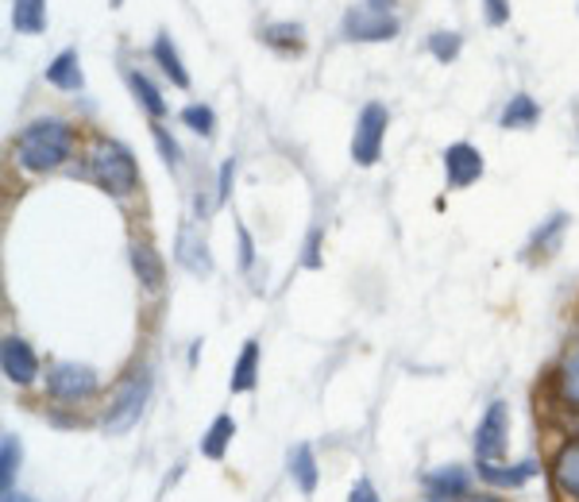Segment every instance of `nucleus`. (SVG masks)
Returning <instances> with one entry per match:
<instances>
[{
  "label": "nucleus",
  "instance_id": "obj_10",
  "mask_svg": "<svg viewBox=\"0 0 579 502\" xmlns=\"http://www.w3.org/2000/svg\"><path fill=\"white\" fill-rule=\"evenodd\" d=\"M131 267H136L139 283L147 291H159L163 278H167V267H163V255L151 248V244H131Z\"/></svg>",
  "mask_w": 579,
  "mask_h": 502
},
{
  "label": "nucleus",
  "instance_id": "obj_1",
  "mask_svg": "<svg viewBox=\"0 0 579 502\" xmlns=\"http://www.w3.org/2000/svg\"><path fill=\"white\" fill-rule=\"evenodd\" d=\"M73 151V131L62 120H36L16 136V163L31 175L62 167Z\"/></svg>",
  "mask_w": 579,
  "mask_h": 502
},
{
  "label": "nucleus",
  "instance_id": "obj_25",
  "mask_svg": "<svg viewBox=\"0 0 579 502\" xmlns=\"http://www.w3.org/2000/svg\"><path fill=\"white\" fill-rule=\"evenodd\" d=\"M263 39H267L271 47H283V51H290V47H302V23H267L263 28Z\"/></svg>",
  "mask_w": 579,
  "mask_h": 502
},
{
  "label": "nucleus",
  "instance_id": "obj_27",
  "mask_svg": "<svg viewBox=\"0 0 579 502\" xmlns=\"http://www.w3.org/2000/svg\"><path fill=\"white\" fill-rule=\"evenodd\" d=\"M565 225H568L565 213H552V217L544 220V228H537V233H533V244H529V252H537V248H552V244H557V236L565 233Z\"/></svg>",
  "mask_w": 579,
  "mask_h": 502
},
{
  "label": "nucleus",
  "instance_id": "obj_8",
  "mask_svg": "<svg viewBox=\"0 0 579 502\" xmlns=\"http://www.w3.org/2000/svg\"><path fill=\"white\" fill-rule=\"evenodd\" d=\"M502 449H507V402H491V410L475 430V452L479 460H499Z\"/></svg>",
  "mask_w": 579,
  "mask_h": 502
},
{
  "label": "nucleus",
  "instance_id": "obj_36",
  "mask_svg": "<svg viewBox=\"0 0 579 502\" xmlns=\"http://www.w3.org/2000/svg\"><path fill=\"white\" fill-rule=\"evenodd\" d=\"M4 502H28V499H20V495H4Z\"/></svg>",
  "mask_w": 579,
  "mask_h": 502
},
{
  "label": "nucleus",
  "instance_id": "obj_11",
  "mask_svg": "<svg viewBox=\"0 0 579 502\" xmlns=\"http://www.w3.org/2000/svg\"><path fill=\"white\" fill-rule=\"evenodd\" d=\"M537 472H541V467H537L533 460L514 464V467H502V464H494V460H479V475H483L487 483H494V488H521V483L533 480Z\"/></svg>",
  "mask_w": 579,
  "mask_h": 502
},
{
  "label": "nucleus",
  "instance_id": "obj_18",
  "mask_svg": "<svg viewBox=\"0 0 579 502\" xmlns=\"http://www.w3.org/2000/svg\"><path fill=\"white\" fill-rule=\"evenodd\" d=\"M232 437H236V422H232L228 414H220L217 422L209 425V433L202 437V456L220 460V456H225V449L232 444Z\"/></svg>",
  "mask_w": 579,
  "mask_h": 502
},
{
  "label": "nucleus",
  "instance_id": "obj_35",
  "mask_svg": "<svg viewBox=\"0 0 579 502\" xmlns=\"http://www.w3.org/2000/svg\"><path fill=\"white\" fill-rule=\"evenodd\" d=\"M468 502H502V499H494V495H479V499H468Z\"/></svg>",
  "mask_w": 579,
  "mask_h": 502
},
{
  "label": "nucleus",
  "instance_id": "obj_28",
  "mask_svg": "<svg viewBox=\"0 0 579 502\" xmlns=\"http://www.w3.org/2000/svg\"><path fill=\"white\" fill-rule=\"evenodd\" d=\"M429 51L441 62H452L460 55V36L457 31H433V36H429Z\"/></svg>",
  "mask_w": 579,
  "mask_h": 502
},
{
  "label": "nucleus",
  "instance_id": "obj_7",
  "mask_svg": "<svg viewBox=\"0 0 579 502\" xmlns=\"http://www.w3.org/2000/svg\"><path fill=\"white\" fill-rule=\"evenodd\" d=\"M0 367H4L8 383L16 386H28L31 378L39 375L36 352H31V344L20 341V336H4V344H0Z\"/></svg>",
  "mask_w": 579,
  "mask_h": 502
},
{
  "label": "nucleus",
  "instance_id": "obj_15",
  "mask_svg": "<svg viewBox=\"0 0 579 502\" xmlns=\"http://www.w3.org/2000/svg\"><path fill=\"white\" fill-rule=\"evenodd\" d=\"M290 480H294L297 488L305 491V495H313V491H317V460H313L310 444H297V449L290 452Z\"/></svg>",
  "mask_w": 579,
  "mask_h": 502
},
{
  "label": "nucleus",
  "instance_id": "obj_21",
  "mask_svg": "<svg viewBox=\"0 0 579 502\" xmlns=\"http://www.w3.org/2000/svg\"><path fill=\"white\" fill-rule=\"evenodd\" d=\"M557 383H560V394L579 406V344H572V348L565 352V360H560Z\"/></svg>",
  "mask_w": 579,
  "mask_h": 502
},
{
  "label": "nucleus",
  "instance_id": "obj_6",
  "mask_svg": "<svg viewBox=\"0 0 579 502\" xmlns=\"http://www.w3.org/2000/svg\"><path fill=\"white\" fill-rule=\"evenodd\" d=\"M47 391L58 402H81L89 394H97V372L86 364H55L47 372Z\"/></svg>",
  "mask_w": 579,
  "mask_h": 502
},
{
  "label": "nucleus",
  "instance_id": "obj_24",
  "mask_svg": "<svg viewBox=\"0 0 579 502\" xmlns=\"http://www.w3.org/2000/svg\"><path fill=\"white\" fill-rule=\"evenodd\" d=\"M178 259L186 263L189 270H209V255H205V244H197L194 236H189V228H181V236H178Z\"/></svg>",
  "mask_w": 579,
  "mask_h": 502
},
{
  "label": "nucleus",
  "instance_id": "obj_19",
  "mask_svg": "<svg viewBox=\"0 0 579 502\" xmlns=\"http://www.w3.org/2000/svg\"><path fill=\"white\" fill-rule=\"evenodd\" d=\"M151 55H155V59H159V66H163V70H167V78L174 81V86H178V89H186V86H189V73H186V66H181L178 51H174L170 36H159V39H155Z\"/></svg>",
  "mask_w": 579,
  "mask_h": 502
},
{
  "label": "nucleus",
  "instance_id": "obj_14",
  "mask_svg": "<svg viewBox=\"0 0 579 502\" xmlns=\"http://www.w3.org/2000/svg\"><path fill=\"white\" fill-rule=\"evenodd\" d=\"M12 28L20 36H39L47 28V0H12Z\"/></svg>",
  "mask_w": 579,
  "mask_h": 502
},
{
  "label": "nucleus",
  "instance_id": "obj_17",
  "mask_svg": "<svg viewBox=\"0 0 579 502\" xmlns=\"http://www.w3.org/2000/svg\"><path fill=\"white\" fill-rule=\"evenodd\" d=\"M255 372H259V344L247 341L244 352H239V360H236V367H232V391H236V394L252 391Z\"/></svg>",
  "mask_w": 579,
  "mask_h": 502
},
{
  "label": "nucleus",
  "instance_id": "obj_26",
  "mask_svg": "<svg viewBox=\"0 0 579 502\" xmlns=\"http://www.w3.org/2000/svg\"><path fill=\"white\" fill-rule=\"evenodd\" d=\"M181 125L194 128L197 136H213V128H217V117H213L209 105H186V109H181Z\"/></svg>",
  "mask_w": 579,
  "mask_h": 502
},
{
  "label": "nucleus",
  "instance_id": "obj_29",
  "mask_svg": "<svg viewBox=\"0 0 579 502\" xmlns=\"http://www.w3.org/2000/svg\"><path fill=\"white\" fill-rule=\"evenodd\" d=\"M155 131V144H159V155H163V159H167V163H178V144H174V139H170V131L167 128H151Z\"/></svg>",
  "mask_w": 579,
  "mask_h": 502
},
{
  "label": "nucleus",
  "instance_id": "obj_13",
  "mask_svg": "<svg viewBox=\"0 0 579 502\" xmlns=\"http://www.w3.org/2000/svg\"><path fill=\"white\" fill-rule=\"evenodd\" d=\"M552 480H557V488L565 491L568 499L579 502V441L560 449L557 464H552Z\"/></svg>",
  "mask_w": 579,
  "mask_h": 502
},
{
  "label": "nucleus",
  "instance_id": "obj_20",
  "mask_svg": "<svg viewBox=\"0 0 579 502\" xmlns=\"http://www.w3.org/2000/svg\"><path fill=\"white\" fill-rule=\"evenodd\" d=\"M537 117H541V109H537L533 97L518 93V97H510L507 112H502V128H529V125H537Z\"/></svg>",
  "mask_w": 579,
  "mask_h": 502
},
{
  "label": "nucleus",
  "instance_id": "obj_12",
  "mask_svg": "<svg viewBox=\"0 0 579 502\" xmlns=\"http://www.w3.org/2000/svg\"><path fill=\"white\" fill-rule=\"evenodd\" d=\"M425 488L433 499H463L468 495V472L463 467H436L425 475Z\"/></svg>",
  "mask_w": 579,
  "mask_h": 502
},
{
  "label": "nucleus",
  "instance_id": "obj_2",
  "mask_svg": "<svg viewBox=\"0 0 579 502\" xmlns=\"http://www.w3.org/2000/svg\"><path fill=\"white\" fill-rule=\"evenodd\" d=\"M89 175L97 178L112 197H128L139 186V167L131 159V151L116 139H101V144L89 151Z\"/></svg>",
  "mask_w": 579,
  "mask_h": 502
},
{
  "label": "nucleus",
  "instance_id": "obj_5",
  "mask_svg": "<svg viewBox=\"0 0 579 502\" xmlns=\"http://www.w3.org/2000/svg\"><path fill=\"white\" fill-rule=\"evenodd\" d=\"M344 36L347 39H360V43H383V39L399 36V20H394L386 8H352L344 16Z\"/></svg>",
  "mask_w": 579,
  "mask_h": 502
},
{
  "label": "nucleus",
  "instance_id": "obj_3",
  "mask_svg": "<svg viewBox=\"0 0 579 502\" xmlns=\"http://www.w3.org/2000/svg\"><path fill=\"white\" fill-rule=\"evenodd\" d=\"M147 394H151V378H147L144 372H136L128 378V383L116 391L109 414H105V430L109 433H128L131 425L139 422V414H144V402Z\"/></svg>",
  "mask_w": 579,
  "mask_h": 502
},
{
  "label": "nucleus",
  "instance_id": "obj_30",
  "mask_svg": "<svg viewBox=\"0 0 579 502\" xmlns=\"http://www.w3.org/2000/svg\"><path fill=\"white\" fill-rule=\"evenodd\" d=\"M487 4V20L494 23V28H502V23L510 20V0H483Z\"/></svg>",
  "mask_w": 579,
  "mask_h": 502
},
{
  "label": "nucleus",
  "instance_id": "obj_31",
  "mask_svg": "<svg viewBox=\"0 0 579 502\" xmlns=\"http://www.w3.org/2000/svg\"><path fill=\"white\" fill-rule=\"evenodd\" d=\"M232 175H236V159H225V167H220V178H217V205H220V201H228Z\"/></svg>",
  "mask_w": 579,
  "mask_h": 502
},
{
  "label": "nucleus",
  "instance_id": "obj_37",
  "mask_svg": "<svg viewBox=\"0 0 579 502\" xmlns=\"http://www.w3.org/2000/svg\"><path fill=\"white\" fill-rule=\"evenodd\" d=\"M371 4H375V8H386V4H391V0H371Z\"/></svg>",
  "mask_w": 579,
  "mask_h": 502
},
{
  "label": "nucleus",
  "instance_id": "obj_22",
  "mask_svg": "<svg viewBox=\"0 0 579 502\" xmlns=\"http://www.w3.org/2000/svg\"><path fill=\"white\" fill-rule=\"evenodd\" d=\"M128 86H131V93L139 97V105H144L151 117H163V112H167V101H163L159 89L147 81V73H128Z\"/></svg>",
  "mask_w": 579,
  "mask_h": 502
},
{
  "label": "nucleus",
  "instance_id": "obj_34",
  "mask_svg": "<svg viewBox=\"0 0 579 502\" xmlns=\"http://www.w3.org/2000/svg\"><path fill=\"white\" fill-rule=\"evenodd\" d=\"M317 244H321V233H310V244H305V267H317Z\"/></svg>",
  "mask_w": 579,
  "mask_h": 502
},
{
  "label": "nucleus",
  "instance_id": "obj_9",
  "mask_svg": "<svg viewBox=\"0 0 579 502\" xmlns=\"http://www.w3.org/2000/svg\"><path fill=\"white\" fill-rule=\"evenodd\" d=\"M444 175H449L452 189L471 186L479 175H483V155H479L471 144H452L449 151H444Z\"/></svg>",
  "mask_w": 579,
  "mask_h": 502
},
{
  "label": "nucleus",
  "instance_id": "obj_4",
  "mask_svg": "<svg viewBox=\"0 0 579 502\" xmlns=\"http://www.w3.org/2000/svg\"><path fill=\"white\" fill-rule=\"evenodd\" d=\"M386 109L383 105H363L360 112V125H355V136H352V159L360 163V167H371V163L379 159V151H383V136H386Z\"/></svg>",
  "mask_w": 579,
  "mask_h": 502
},
{
  "label": "nucleus",
  "instance_id": "obj_33",
  "mask_svg": "<svg viewBox=\"0 0 579 502\" xmlns=\"http://www.w3.org/2000/svg\"><path fill=\"white\" fill-rule=\"evenodd\" d=\"M347 502H379V495H375V488H371V480H360L352 488V499Z\"/></svg>",
  "mask_w": 579,
  "mask_h": 502
},
{
  "label": "nucleus",
  "instance_id": "obj_23",
  "mask_svg": "<svg viewBox=\"0 0 579 502\" xmlns=\"http://www.w3.org/2000/svg\"><path fill=\"white\" fill-rule=\"evenodd\" d=\"M16 467H20V441H16V433H4V441H0V483H4V495H12Z\"/></svg>",
  "mask_w": 579,
  "mask_h": 502
},
{
  "label": "nucleus",
  "instance_id": "obj_16",
  "mask_svg": "<svg viewBox=\"0 0 579 502\" xmlns=\"http://www.w3.org/2000/svg\"><path fill=\"white\" fill-rule=\"evenodd\" d=\"M47 81L58 89H81L86 78H81V66H78V51H62L58 59L47 66Z\"/></svg>",
  "mask_w": 579,
  "mask_h": 502
},
{
  "label": "nucleus",
  "instance_id": "obj_32",
  "mask_svg": "<svg viewBox=\"0 0 579 502\" xmlns=\"http://www.w3.org/2000/svg\"><path fill=\"white\" fill-rule=\"evenodd\" d=\"M252 259H255V244L247 236V228H239V267H252Z\"/></svg>",
  "mask_w": 579,
  "mask_h": 502
}]
</instances>
